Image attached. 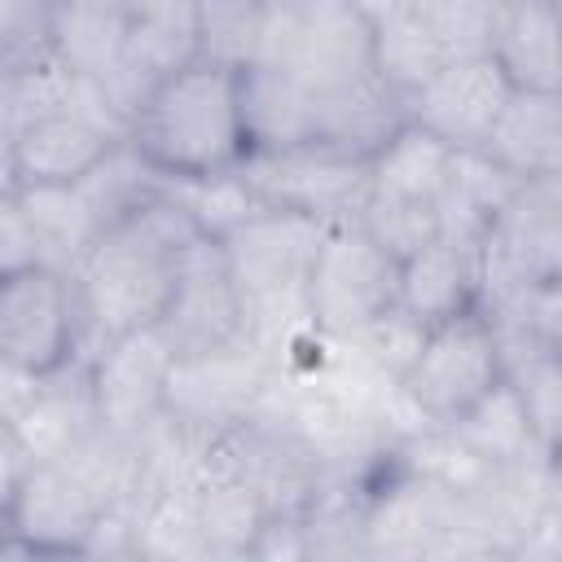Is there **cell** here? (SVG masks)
<instances>
[{
	"label": "cell",
	"mask_w": 562,
	"mask_h": 562,
	"mask_svg": "<svg viewBox=\"0 0 562 562\" xmlns=\"http://www.w3.org/2000/svg\"><path fill=\"white\" fill-rule=\"evenodd\" d=\"M241 180L268 211H290L316 224L356 220L369 198V158L338 149H281L250 154Z\"/></svg>",
	"instance_id": "9"
},
{
	"label": "cell",
	"mask_w": 562,
	"mask_h": 562,
	"mask_svg": "<svg viewBox=\"0 0 562 562\" xmlns=\"http://www.w3.org/2000/svg\"><path fill=\"white\" fill-rule=\"evenodd\" d=\"M88 356V325L66 272L31 268L0 281V364L57 378Z\"/></svg>",
	"instance_id": "7"
},
{
	"label": "cell",
	"mask_w": 562,
	"mask_h": 562,
	"mask_svg": "<svg viewBox=\"0 0 562 562\" xmlns=\"http://www.w3.org/2000/svg\"><path fill=\"white\" fill-rule=\"evenodd\" d=\"M448 430H452L479 461H487V465H514V461H522V457H531V452H544V448L536 443L531 422H527V408H522V400H518V391H514L509 382L492 386V391H487L465 417H457Z\"/></svg>",
	"instance_id": "28"
},
{
	"label": "cell",
	"mask_w": 562,
	"mask_h": 562,
	"mask_svg": "<svg viewBox=\"0 0 562 562\" xmlns=\"http://www.w3.org/2000/svg\"><path fill=\"white\" fill-rule=\"evenodd\" d=\"M176 356H211L224 347L246 342V307L237 281L228 272L224 246L215 237H198L184 255L176 299L158 325Z\"/></svg>",
	"instance_id": "13"
},
{
	"label": "cell",
	"mask_w": 562,
	"mask_h": 562,
	"mask_svg": "<svg viewBox=\"0 0 562 562\" xmlns=\"http://www.w3.org/2000/svg\"><path fill=\"white\" fill-rule=\"evenodd\" d=\"M487 316H509V321H518L540 347L562 351V277L531 285L522 299H514L509 307H496V312H487Z\"/></svg>",
	"instance_id": "33"
},
{
	"label": "cell",
	"mask_w": 562,
	"mask_h": 562,
	"mask_svg": "<svg viewBox=\"0 0 562 562\" xmlns=\"http://www.w3.org/2000/svg\"><path fill=\"white\" fill-rule=\"evenodd\" d=\"M272 373H277V360L263 356L250 338L211 356H184L176 360V373L167 386V417L220 435L259 408Z\"/></svg>",
	"instance_id": "12"
},
{
	"label": "cell",
	"mask_w": 562,
	"mask_h": 562,
	"mask_svg": "<svg viewBox=\"0 0 562 562\" xmlns=\"http://www.w3.org/2000/svg\"><path fill=\"white\" fill-rule=\"evenodd\" d=\"M206 237L193 215L162 189L154 202L110 224L88 255L75 263L70 281L79 294V312L88 325V347L114 342L123 334H140L162 325L189 246Z\"/></svg>",
	"instance_id": "1"
},
{
	"label": "cell",
	"mask_w": 562,
	"mask_h": 562,
	"mask_svg": "<svg viewBox=\"0 0 562 562\" xmlns=\"http://www.w3.org/2000/svg\"><path fill=\"white\" fill-rule=\"evenodd\" d=\"M127 22L132 4H53V53L83 79L110 88L123 66Z\"/></svg>",
	"instance_id": "26"
},
{
	"label": "cell",
	"mask_w": 562,
	"mask_h": 562,
	"mask_svg": "<svg viewBox=\"0 0 562 562\" xmlns=\"http://www.w3.org/2000/svg\"><path fill=\"white\" fill-rule=\"evenodd\" d=\"M514 88L492 53L452 61L417 97H408V123L443 140L452 154H474L492 140Z\"/></svg>",
	"instance_id": "14"
},
{
	"label": "cell",
	"mask_w": 562,
	"mask_h": 562,
	"mask_svg": "<svg viewBox=\"0 0 562 562\" xmlns=\"http://www.w3.org/2000/svg\"><path fill=\"white\" fill-rule=\"evenodd\" d=\"M44 53H53V4L4 0L0 4V57H4V70L26 66V61H35Z\"/></svg>",
	"instance_id": "32"
},
{
	"label": "cell",
	"mask_w": 562,
	"mask_h": 562,
	"mask_svg": "<svg viewBox=\"0 0 562 562\" xmlns=\"http://www.w3.org/2000/svg\"><path fill=\"white\" fill-rule=\"evenodd\" d=\"M132 544L145 562H198L206 549L202 483H154L132 509Z\"/></svg>",
	"instance_id": "23"
},
{
	"label": "cell",
	"mask_w": 562,
	"mask_h": 562,
	"mask_svg": "<svg viewBox=\"0 0 562 562\" xmlns=\"http://www.w3.org/2000/svg\"><path fill=\"white\" fill-rule=\"evenodd\" d=\"M364 13L373 26L378 79L408 105V97H417L452 61L487 53L496 4L413 0V4H364Z\"/></svg>",
	"instance_id": "4"
},
{
	"label": "cell",
	"mask_w": 562,
	"mask_h": 562,
	"mask_svg": "<svg viewBox=\"0 0 562 562\" xmlns=\"http://www.w3.org/2000/svg\"><path fill=\"white\" fill-rule=\"evenodd\" d=\"M479 299H483V272H479V246L470 241L435 237L430 246H422L413 259L400 263V312H408L426 329L474 312Z\"/></svg>",
	"instance_id": "17"
},
{
	"label": "cell",
	"mask_w": 562,
	"mask_h": 562,
	"mask_svg": "<svg viewBox=\"0 0 562 562\" xmlns=\"http://www.w3.org/2000/svg\"><path fill=\"white\" fill-rule=\"evenodd\" d=\"M259 40H263V4H202V57L250 70L259 61Z\"/></svg>",
	"instance_id": "30"
},
{
	"label": "cell",
	"mask_w": 562,
	"mask_h": 562,
	"mask_svg": "<svg viewBox=\"0 0 562 562\" xmlns=\"http://www.w3.org/2000/svg\"><path fill=\"white\" fill-rule=\"evenodd\" d=\"M268 522H272L268 505L241 479H233V474L202 479V527H206V544H220V549H255V540H259V531Z\"/></svg>",
	"instance_id": "29"
},
{
	"label": "cell",
	"mask_w": 562,
	"mask_h": 562,
	"mask_svg": "<svg viewBox=\"0 0 562 562\" xmlns=\"http://www.w3.org/2000/svg\"><path fill=\"white\" fill-rule=\"evenodd\" d=\"M448 562H518V558H514V553H505V549H470V553L448 558Z\"/></svg>",
	"instance_id": "38"
},
{
	"label": "cell",
	"mask_w": 562,
	"mask_h": 562,
	"mask_svg": "<svg viewBox=\"0 0 562 562\" xmlns=\"http://www.w3.org/2000/svg\"><path fill=\"white\" fill-rule=\"evenodd\" d=\"M255 66L294 79L321 101L382 83L364 4H338V0L263 4V40Z\"/></svg>",
	"instance_id": "3"
},
{
	"label": "cell",
	"mask_w": 562,
	"mask_h": 562,
	"mask_svg": "<svg viewBox=\"0 0 562 562\" xmlns=\"http://www.w3.org/2000/svg\"><path fill=\"white\" fill-rule=\"evenodd\" d=\"M422 338H426V325H417L408 312L391 307L386 316H378L369 329H360L351 342H342L356 360H364L373 373L391 378V382H404V373L413 369L417 351H422Z\"/></svg>",
	"instance_id": "31"
},
{
	"label": "cell",
	"mask_w": 562,
	"mask_h": 562,
	"mask_svg": "<svg viewBox=\"0 0 562 562\" xmlns=\"http://www.w3.org/2000/svg\"><path fill=\"white\" fill-rule=\"evenodd\" d=\"M176 360L180 356L158 325L101 342L88 356L97 422L119 435H145L167 413V386H171Z\"/></svg>",
	"instance_id": "10"
},
{
	"label": "cell",
	"mask_w": 562,
	"mask_h": 562,
	"mask_svg": "<svg viewBox=\"0 0 562 562\" xmlns=\"http://www.w3.org/2000/svg\"><path fill=\"white\" fill-rule=\"evenodd\" d=\"M198 562H259L255 549H220V544H206L198 553Z\"/></svg>",
	"instance_id": "37"
},
{
	"label": "cell",
	"mask_w": 562,
	"mask_h": 562,
	"mask_svg": "<svg viewBox=\"0 0 562 562\" xmlns=\"http://www.w3.org/2000/svg\"><path fill=\"white\" fill-rule=\"evenodd\" d=\"M391 307H400V259H391L360 220L329 224L307 277L312 329L325 342H351Z\"/></svg>",
	"instance_id": "5"
},
{
	"label": "cell",
	"mask_w": 562,
	"mask_h": 562,
	"mask_svg": "<svg viewBox=\"0 0 562 562\" xmlns=\"http://www.w3.org/2000/svg\"><path fill=\"white\" fill-rule=\"evenodd\" d=\"M105 514H132L149 487V461L140 435H119L110 426H92L61 461H57Z\"/></svg>",
	"instance_id": "21"
},
{
	"label": "cell",
	"mask_w": 562,
	"mask_h": 562,
	"mask_svg": "<svg viewBox=\"0 0 562 562\" xmlns=\"http://www.w3.org/2000/svg\"><path fill=\"white\" fill-rule=\"evenodd\" d=\"M127 145L162 180H215L250 158L241 70L198 57L154 83L127 119Z\"/></svg>",
	"instance_id": "2"
},
{
	"label": "cell",
	"mask_w": 562,
	"mask_h": 562,
	"mask_svg": "<svg viewBox=\"0 0 562 562\" xmlns=\"http://www.w3.org/2000/svg\"><path fill=\"white\" fill-rule=\"evenodd\" d=\"M92 426H97V404H92V386H88V360L48 378L44 391L13 422H4V430L31 452L35 465L61 461Z\"/></svg>",
	"instance_id": "20"
},
{
	"label": "cell",
	"mask_w": 562,
	"mask_h": 562,
	"mask_svg": "<svg viewBox=\"0 0 562 562\" xmlns=\"http://www.w3.org/2000/svg\"><path fill=\"white\" fill-rule=\"evenodd\" d=\"M31 268H44L40 241H35L18 198L4 193V202H0V281L18 277V272H31Z\"/></svg>",
	"instance_id": "34"
},
{
	"label": "cell",
	"mask_w": 562,
	"mask_h": 562,
	"mask_svg": "<svg viewBox=\"0 0 562 562\" xmlns=\"http://www.w3.org/2000/svg\"><path fill=\"white\" fill-rule=\"evenodd\" d=\"M18 198L35 241H40V255H44V268H57V272H75V263L88 255V246L101 237V224L83 198L79 184H35V189H4Z\"/></svg>",
	"instance_id": "27"
},
{
	"label": "cell",
	"mask_w": 562,
	"mask_h": 562,
	"mask_svg": "<svg viewBox=\"0 0 562 562\" xmlns=\"http://www.w3.org/2000/svg\"><path fill=\"white\" fill-rule=\"evenodd\" d=\"M259 562H312L307 518H272L255 540Z\"/></svg>",
	"instance_id": "35"
},
{
	"label": "cell",
	"mask_w": 562,
	"mask_h": 562,
	"mask_svg": "<svg viewBox=\"0 0 562 562\" xmlns=\"http://www.w3.org/2000/svg\"><path fill=\"white\" fill-rule=\"evenodd\" d=\"M119 145H127V132L88 110L31 119L13 136H4V189L83 184Z\"/></svg>",
	"instance_id": "11"
},
{
	"label": "cell",
	"mask_w": 562,
	"mask_h": 562,
	"mask_svg": "<svg viewBox=\"0 0 562 562\" xmlns=\"http://www.w3.org/2000/svg\"><path fill=\"white\" fill-rule=\"evenodd\" d=\"M483 312L509 307L531 285L562 277V171L522 180L509 206L479 241Z\"/></svg>",
	"instance_id": "6"
},
{
	"label": "cell",
	"mask_w": 562,
	"mask_h": 562,
	"mask_svg": "<svg viewBox=\"0 0 562 562\" xmlns=\"http://www.w3.org/2000/svg\"><path fill=\"white\" fill-rule=\"evenodd\" d=\"M4 522L9 540H22L57 558H75L92 544L97 527L105 522V509L53 461L35 465L22 479V487L4 496Z\"/></svg>",
	"instance_id": "16"
},
{
	"label": "cell",
	"mask_w": 562,
	"mask_h": 562,
	"mask_svg": "<svg viewBox=\"0 0 562 562\" xmlns=\"http://www.w3.org/2000/svg\"><path fill=\"white\" fill-rule=\"evenodd\" d=\"M501 342V360H505V382L518 391L531 435L536 443L562 461V351L540 347L518 321L509 316H487Z\"/></svg>",
	"instance_id": "19"
},
{
	"label": "cell",
	"mask_w": 562,
	"mask_h": 562,
	"mask_svg": "<svg viewBox=\"0 0 562 562\" xmlns=\"http://www.w3.org/2000/svg\"><path fill=\"white\" fill-rule=\"evenodd\" d=\"M487 53L514 92H562V4H496Z\"/></svg>",
	"instance_id": "18"
},
{
	"label": "cell",
	"mask_w": 562,
	"mask_h": 562,
	"mask_svg": "<svg viewBox=\"0 0 562 562\" xmlns=\"http://www.w3.org/2000/svg\"><path fill=\"white\" fill-rule=\"evenodd\" d=\"M518 189H522V180L514 171H505L496 158H487L483 149L457 154L452 171H448V184H443V198H439L443 237L479 246Z\"/></svg>",
	"instance_id": "25"
},
{
	"label": "cell",
	"mask_w": 562,
	"mask_h": 562,
	"mask_svg": "<svg viewBox=\"0 0 562 562\" xmlns=\"http://www.w3.org/2000/svg\"><path fill=\"white\" fill-rule=\"evenodd\" d=\"M202 57V4H132L123 66L105 88L114 110L132 119L140 97L167 75Z\"/></svg>",
	"instance_id": "15"
},
{
	"label": "cell",
	"mask_w": 562,
	"mask_h": 562,
	"mask_svg": "<svg viewBox=\"0 0 562 562\" xmlns=\"http://www.w3.org/2000/svg\"><path fill=\"white\" fill-rule=\"evenodd\" d=\"M452 149L422 132L417 123H404L373 158H369V198L382 202H426L439 206L448 171H452Z\"/></svg>",
	"instance_id": "24"
},
{
	"label": "cell",
	"mask_w": 562,
	"mask_h": 562,
	"mask_svg": "<svg viewBox=\"0 0 562 562\" xmlns=\"http://www.w3.org/2000/svg\"><path fill=\"white\" fill-rule=\"evenodd\" d=\"M4 562H66V558L44 553V549H31V544H22V540H9V544H4Z\"/></svg>",
	"instance_id": "36"
},
{
	"label": "cell",
	"mask_w": 562,
	"mask_h": 562,
	"mask_svg": "<svg viewBox=\"0 0 562 562\" xmlns=\"http://www.w3.org/2000/svg\"><path fill=\"white\" fill-rule=\"evenodd\" d=\"M351 562H413V558H395V553H382V549H373V544L364 540V549H360Z\"/></svg>",
	"instance_id": "39"
},
{
	"label": "cell",
	"mask_w": 562,
	"mask_h": 562,
	"mask_svg": "<svg viewBox=\"0 0 562 562\" xmlns=\"http://www.w3.org/2000/svg\"><path fill=\"white\" fill-rule=\"evenodd\" d=\"M501 382H505V360L496 329L487 312L474 307L457 321L426 329L422 351L400 386L430 426H452Z\"/></svg>",
	"instance_id": "8"
},
{
	"label": "cell",
	"mask_w": 562,
	"mask_h": 562,
	"mask_svg": "<svg viewBox=\"0 0 562 562\" xmlns=\"http://www.w3.org/2000/svg\"><path fill=\"white\" fill-rule=\"evenodd\" d=\"M483 154L518 180L562 171V92H514Z\"/></svg>",
	"instance_id": "22"
}]
</instances>
